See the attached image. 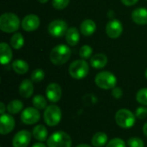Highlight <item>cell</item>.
<instances>
[{
	"label": "cell",
	"instance_id": "d590c367",
	"mask_svg": "<svg viewBox=\"0 0 147 147\" xmlns=\"http://www.w3.org/2000/svg\"><path fill=\"white\" fill-rule=\"evenodd\" d=\"M5 109H7V107H5V105H4L3 102H1L0 103V113H1V115L4 114Z\"/></svg>",
	"mask_w": 147,
	"mask_h": 147
},
{
	"label": "cell",
	"instance_id": "9c48e42d",
	"mask_svg": "<svg viewBox=\"0 0 147 147\" xmlns=\"http://www.w3.org/2000/svg\"><path fill=\"white\" fill-rule=\"evenodd\" d=\"M67 24L63 20H54L48 26V32L53 37H61L67 32Z\"/></svg>",
	"mask_w": 147,
	"mask_h": 147
},
{
	"label": "cell",
	"instance_id": "d4e9b609",
	"mask_svg": "<svg viewBox=\"0 0 147 147\" xmlns=\"http://www.w3.org/2000/svg\"><path fill=\"white\" fill-rule=\"evenodd\" d=\"M32 103H33L34 107L37 109H46V108L47 107V99L41 95L34 96L33 97Z\"/></svg>",
	"mask_w": 147,
	"mask_h": 147
},
{
	"label": "cell",
	"instance_id": "8992f818",
	"mask_svg": "<svg viewBox=\"0 0 147 147\" xmlns=\"http://www.w3.org/2000/svg\"><path fill=\"white\" fill-rule=\"evenodd\" d=\"M89 65L84 59L73 61L69 66V74L74 79L84 78L89 73Z\"/></svg>",
	"mask_w": 147,
	"mask_h": 147
},
{
	"label": "cell",
	"instance_id": "30bf717a",
	"mask_svg": "<svg viewBox=\"0 0 147 147\" xmlns=\"http://www.w3.org/2000/svg\"><path fill=\"white\" fill-rule=\"evenodd\" d=\"M31 141V134L27 130H21L12 139L13 147H28Z\"/></svg>",
	"mask_w": 147,
	"mask_h": 147
},
{
	"label": "cell",
	"instance_id": "74e56055",
	"mask_svg": "<svg viewBox=\"0 0 147 147\" xmlns=\"http://www.w3.org/2000/svg\"><path fill=\"white\" fill-rule=\"evenodd\" d=\"M143 133H144V134L147 137V122L143 126Z\"/></svg>",
	"mask_w": 147,
	"mask_h": 147
},
{
	"label": "cell",
	"instance_id": "277c9868",
	"mask_svg": "<svg viewBox=\"0 0 147 147\" xmlns=\"http://www.w3.org/2000/svg\"><path fill=\"white\" fill-rule=\"evenodd\" d=\"M47 147H71V136L62 131H58L51 134L47 140Z\"/></svg>",
	"mask_w": 147,
	"mask_h": 147
},
{
	"label": "cell",
	"instance_id": "603a6c76",
	"mask_svg": "<svg viewBox=\"0 0 147 147\" xmlns=\"http://www.w3.org/2000/svg\"><path fill=\"white\" fill-rule=\"evenodd\" d=\"M12 68L17 74H25L28 71V65L26 61L22 59H16L12 63Z\"/></svg>",
	"mask_w": 147,
	"mask_h": 147
},
{
	"label": "cell",
	"instance_id": "f1b7e54d",
	"mask_svg": "<svg viewBox=\"0 0 147 147\" xmlns=\"http://www.w3.org/2000/svg\"><path fill=\"white\" fill-rule=\"evenodd\" d=\"M92 54V48L91 47L88 46V45H84L80 48L79 51V55L82 59H89Z\"/></svg>",
	"mask_w": 147,
	"mask_h": 147
},
{
	"label": "cell",
	"instance_id": "ab89813d",
	"mask_svg": "<svg viewBox=\"0 0 147 147\" xmlns=\"http://www.w3.org/2000/svg\"><path fill=\"white\" fill-rule=\"evenodd\" d=\"M38 1H39L40 3H47L48 0H38Z\"/></svg>",
	"mask_w": 147,
	"mask_h": 147
},
{
	"label": "cell",
	"instance_id": "2e32d148",
	"mask_svg": "<svg viewBox=\"0 0 147 147\" xmlns=\"http://www.w3.org/2000/svg\"><path fill=\"white\" fill-rule=\"evenodd\" d=\"M132 19L137 24H147V9L144 8L135 9L132 13Z\"/></svg>",
	"mask_w": 147,
	"mask_h": 147
},
{
	"label": "cell",
	"instance_id": "8fae6325",
	"mask_svg": "<svg viewBox=\"0 0 147 147\" xmlns=\"http://www.w3.org/2000/svg\"><path fill=\"white\" fill-rule=\"evenodd\" d=\"M15 127V119L11 115L3 114L0 117V133L2 135L8 134L13 131Z\"/></svg>",
	"mask_w": 147,
	"mask_h": 147
},
{
	"label": "cell",
	"instance_id": "484cf974",
	"mask_svg": "<svg viewBox=\"0 0 147 147\" xmlns=\"http://www.w3.org/2000/svg\"><path fill=\"white\" fill-rule=\"evenodd\" d=\"M24 44V39L23 36L22 35V34L20 33H16L14 34L10 39V45L14 49H20Z\"/></svg>",
	"mask_w": 147,
	"mask_h": 147
},
{
	"label": "cell",
	"instance_id": "83f0119b",
	"mask_svg": "<svg viewBox=\"0 0 147 147\" xmlns=\"http://www.w3.org/2000/svg\"><path fill=\"white\" fill-rule=\"evenodd\" d=\"M45 78V73L43 71V70L41 69H36L34 70L32 74H31V80L34 83H39L41 82Z\"/></svg>",
	"mask_w": 147,
	"mask_h": 147
},
{
	"label": "cell",
	"instance_id": "d6a6232c",
	"mask_svg": "<svg viewBox=\"0 0 147 147\" xmlns=\"http://www.w3.org/2000/svg\"><path fill=\"white\" fill-rule=\"evenodd\" d=\"M70 0H53V6L57 9H63L67 7Z\"/></svg>",
	"mask_w": 147,
	"mask_h": 147
},
{
	"label": "cell",
	"instance_id": "ba28073f",
	"mask_svg": "<svg viewBox=\"0 0 147 147\" xmlns=\"http://www.w3.org/2000/svg\"><path fill=\"white\" fill-rule=\"evenodd\" d=\"M40 114L39 109L34 107H28L25 109L21 114V121L26 125H33L37 123L40 121Z\"/></svg>",
	"mask_w": 147,
	"mask_h": 147
},
{
	"label": "cell",
	"instance_id": "836d02e7",
	"mask_svg": "<svg viewBox=\"0 0 147 147\" xmlns=\"http://www.w3.org/2000/svg\"><path fill=\"white\" fill-rule=\"evenodd\" d=\"M112 96H113L115 99H120V98H121L122 96H123V91H122L121 88L116 87V86H115V88H113V90H112Z\"/></svg>",
	"mask_w": 147,
	"mask_h": 147
},
{
	"label": "cell",
	"instance_id": "b9f144b4",
	"mask_svg": "<svg viewBox=\"0 0 147 147\" xmlns=\"http://www.w3.org/2000/svg\"><path fill=\"white\" fill-rule=\"evenodd\" d=\"M146 1H147V0H146Z\"/></svg>",
	"mask_w": 147,
	"mask_h": 147
},
{
	"label": "cell",
	"instance_id": "8d00e7d4",
	"mask_svg": "<svg viewBox=\"0 0 147 147\" xmlns=\"http://www.w3.org/2000/svg\"><path fill=\"white\" fill-rule=\"evenodd\" d=\"M32 147H47L46 145H44L42 142H39V143H35L34 145H33Z\"/></svg>",
	"mask_w": 147,
	"mask_h": 147
},
{
	"label": "cell",
	"instance_id": "ffe728a7",
	"mask_svg": "<svg viewBox=\"0 0 147 147\" xmlns=\"http://www.w3.org/2000/svg\"><path fill=\"white\" fill-rule=\"evenodd\" d=\"M79 39H80L79 32L76 28L71 27L67 30V32L65 34V40H66V42L70 46H71V47L76 46L78 43Z\"/></svg>",
	"mask_w": 147,
	"mask_h": 147
},
{
	"label": "cell",
	"instance_id": "4316f807",
	"mask_svg": "<svg viewBox=\"0 0 147 147\" xmlns=\"http://www.w3.org/2000/svg\"><path fill=\"white\" fill-rule=\"evenodd\" d=\"M136 100L139 103L147 106V88L140 89L136 94Z\"/></svg>",
	"mask_w": 147,
	"mask_h": 147
},
{
	"label": "cell",
	"instance_id": "e575fe53",
	"mask_svg": "<svg viewBox=\"0 0 147 147\" xmlns=\"http://www.w3.org/2000/svg\"><path fill=\"white\" fill-rule=\"evenodd\" d=\"M121 3L127 6H132V5H134L139 0H121Z\"/></svg>",
	"mask_w": 147,
	"mask_h": 147
},
{
	"label": "cell",
	"instance_id": "7c38bea8",
	"mask_svg": "<svg viewBox=\"0 0 147 147\" xmlns=\"http://www.w3.org/2000/svg\"><path fill=\"white\" fill-rule=\"evenodd\" d=\"M46 96L51 102H58L62 97L61 87L56 83L48 84L46 89Z\"/></svg>",
	"mask_w": 147,
	"mask_h": 147
},
{
	"label": "cell",
	"instance_id": "7a4b0ae2",
	"mask_svg": "<svg viewBox=\"0 0 147 147\" xmlns=\"http://www.w3.org/2000/svg\"><path fill=\"white\" fill-rule=\"evenodd\" d=\"M115 120L116 124L124 129H129L133 127L136 121L135 114L127 109H121L115 114Z\"/></svg>",
	"mask_w": 147,
	"mask_h": 147
},
{
	"label": "cell",
	"instance_id": "cb8c5ba5",
	"mask_svg": "<svg viewBox=\"0 0 147 147\" xmlns=\"http://www.w3.org/2000/svg\"><path fill=\"white\" fill-rule=\"evenodd\" d=\"M23 109V103L20 100H13L7 105V110L10 115H16Z\"/></svg>",
	"mask_w": 147,
	"mask_h": 147
},
{
	"label": "cell",
	"instance_id": "5b68a950",
	"mask_svg": "<svg viewBox=\"0 0 147 147\" xmlns=\"http://www.w3.org/2000/svg\"><path fill=\"white\" fill-rule=\"evenodd\" d=\"M43 118L45 123L49 127H55L57 126L62 118V112L59 106L55 104L49 105L46 108Z\"/></svg>",
	"mask_w": 147,
	"mask_h": 147
},
{
	"label": "cell",
	"instance_id": "7402d4cb",
	"mask_svg": "<svg viewBox=\"0 0 147 147\" xmlns=\"http://www.w3.org/2000/svg\"><path fill=\"white\" fill-rule=\"evenodd\" d=\"M108 143V135L103 132L95 134L91 139V144L94 147H102Z\"/></svg>",
	"mask_w": 147,
	"mask_h": 147
},
{
	"label": "cell",
	"instance_id": "9a60e30c",
	"mask_svg": "<svg viewBox=\"0 0 147 147\" xmlns=\"http://www.w3.org/2000/svg\"><path fill=\"white\" fill-rule=\"evenodd\" d=\"M34 93V84L33 81L29 79H24L19 86V94L24 98L30 97Z\"/></svg>",
	"mask_w": 147,
	"mask_h": 147
},
{
	"label": "cell",
	"instance_id": "60d3db41",
	"mask_svg": "<svg viewBox=\"0 0 147 147\" xmlns=\"http://www.w3.org/2000/svg\"><path fill=\"white\" fill-rule=\"evenodd\" d=\"M145 74H146V78H147V69L146 70V73H145Z\"/></svg>",
	"mask_w": 147,
	"mask_h": 147
},
{
	"label": "cell",
	"instance_id": "1f68e13d",
	"mask_svg": "<svg viewBox=\"0 0 147 147\" xmlns=\"http://www.w3.org/2000/svg\"><path fill=\"white\" fill-rule=\"evenodd\" d=\"M106 147H126V144L121 139L115 138L108 142Z\"/></svg>",
	"mask_w": 147,
	"mask_h": 147
},
{
	"label": "cell",
	"instance_id": "d6986e66",
	"mask_svg": "<svg viewBox=\"0 0 147 147\" xmlns=\"http://www.w3.org/2000/svg\"><path fill=\"white\" fill-rule=\"evenodd\" d=\"M96 25L94 21L90 19L84 20L80 25V31L84 36H90L96 31Z\"/></svg>",
	"mask_w": 147,
	"mask_h": 147
},
{
	"label": "cell",
	"instance_id": "4fadbf2b",
	"mask_svg": "<svg viewBox=\"0 0 147 147\" xmlns=\"http://www.w3.org/2000/svg\"><path fill=\"white\" fill-rule=\"evenodd\" d=\"M123 27L119 20H112L108 22L106 26V33L109 37L116 39L122 34Z\"/></svg>",
	"mask_w": 147,
	"mask_h": 147
},
{
	"label": "cell",
	"instance_id": "52a82bcc",
	"mask_svg": "<svg viewBox=\"0 0 147 147\" xmlns=\"http://www.w3.org/2000/svg\"><path fill=\"white\" fill-rule=\"evenodd\" d=\"M95 83L101 89L110 90L116 86L117 78L113 73L109 71H102L96 76Z\"/></svg>",
	"mask_w": 147,
	"mask_h": 147
},
{
	"label": "cell",
	"instance_id": "f35d334b",
	"mask_svg": "<svg viewBox=\"0 0 147 147\" xmlns=\"http://www.w3.org/2000/svg\"><path fill=\"white\" fill-rule=\"evenodd\" d=\"M76 147H91V146H89V145H87V144H80V145L77 146Z\"/></svg>",
	"mask_w": 147,
	"mask_h": 147
},
{
	"label": "cell",
	"instance_id": "e0dca14e",
	"mask_svg": "<svg viewBox=\"0 0 147 147\" xmlns=\"http://www.w3.org/2000/svg\"><path fill=\"white\" fill-rule=\"evenodd\" d=\"M0 61L2 65H6L10 62L12 59V51L7 43L2 42L0 44Z\"/></svg>",
	"mask_w": 147,
	"mask_h": 147
},
{
	"label": "cell",
	"instance_id": "3957f363",
	"mask_svg": "<svg viewBox=\"0 0 147 147\" xmlns=\"http://www.w3.org/2000/svg\"><path fill=\"white\" fill-rule=\"evenodd\" d=\"M20 27V19L14 13H4L0 17V29L5 33H13Z\"/></svg>",
	"mask_w": 147,
	"mask_h": 147
},
{
	"label": "cell",
	"instance_id": "ac0fdd59",
	"mask_svg": "<svg viewBox=\"0 0 147 147\" xmlns=\"http://www.w3.org/2000/svg\"><path fill=\"white\" fill-rule=\"evenodd\" d=\"M32 134L34 136V138L40 141V142H43L47 140V137H48V132L47 127L44 125H37L36 127H34Z\"/></svg>",
	"mask_w": 147,
	"mask_h": 147
},
{
	"label": "cell",
	"instance_id": "6da1fadb",
	"mask_svg": "<svg viewBox=\"0 0 147 147\" xmlns=\"http://www.w3.org/2000/svg\"><path fill=\"white\" fill-rule=\"evenodd\" d=\"M71 49L65 45H58L50 53V60L53 65H61L65 64L71 57Z\"/></svg>",
	"mask_w": 147,
	"mask_h": 147
},
{
	"label": "cell",
	"instance_id": "4dcf8cb0",
	"mask_svg": "<svg viewBox=\"0 0 147 147\" xmlns=\"http://www.w3.org/2000/svg\"><path fill=\"white\" fill-rule=\"evenodd\" d=\"M135 116L139 120H144L147 117V108L145 106L139 107L135 110Z\"/></svg>",
	"mask_w": 147,
	"mask_h": 147
},
{
	"label": "cell",
	"instance_id": "5bb4252c",
	"mask_svg": "<svg viewBox=\"0 0 147 147\" xmlns=\"http://www.w3.org/2000/svg\"><path fill=\"white\" fill-rule=\"evenodd\" d=\"M40 26V18L36 15H28L22 21V28L28 32L36 30Z\"/></svg>",
	"mask_w": 147,
	"mask_h": 147
},
{
	"label": "cell",
	"instance_id": "44dd1931",
	"mask_svg": "<svg viewBox=\"0 0 147 147\" xmlns=\"http://www.w3.org/2000/svg\"><path fill=\"white\" fill-rule=\"evenodd\" d=\"M108 63V58L103 53H98L94 55L90 59V65L92 67L96 69H102Z\"/></svg>",
	"mask_w": 147,
	"mask_h": 147
},
{
	"label": "cell",
	"instance_id": "f546056e",
	"mask_svg": "<svg viewBox=\"0 0 147 147\" xmlns=\"http://www.w3.org/2000/svg\"><path fill=\"white\" fill-rule=\"evenodd\" d=\"M127 145L129 147H145L144 141L138 137H133L130 138L127 140Z\"/></svg>",
	"mask_w": 147,
	"mask_h": 147
}]
</instances>
